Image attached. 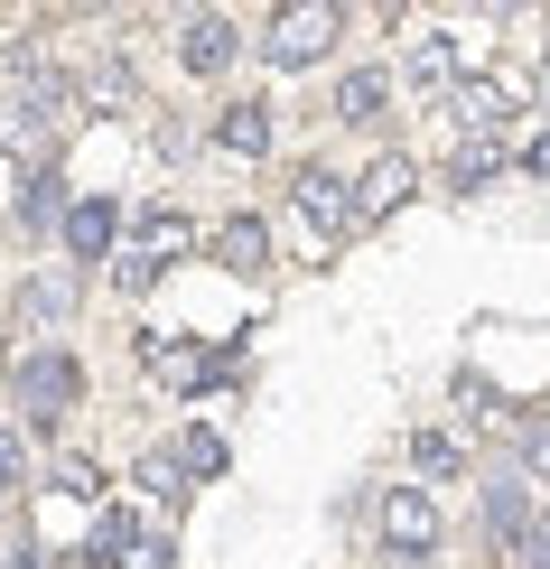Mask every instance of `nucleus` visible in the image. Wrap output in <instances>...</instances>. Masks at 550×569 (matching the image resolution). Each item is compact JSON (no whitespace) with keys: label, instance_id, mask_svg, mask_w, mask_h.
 I'll return each instance as SVG.
<instances>
[{"label":"nucleus","instance_id":"nucleus-4","mask_svg":"<svg viewBox=\"0 0 550 569\" xmlns=\"http://www.w3.org/2000/svg\"><path fill=\"white\" fill-rule=\"evenodd\" d=\"M373 523H382V551H392V560H429V551H439V495H429V486H392Z\"/></svg>","mask_w":550,"mask_h":569},{"label":"nucleus","instance_id":"nucleus-32","mask_svg":"<svg viewBox=\"0 0 550 569\" xmlns=\"http://www.w3.org/2000/svg\"><path fill=\"white\" fill-rule=\"evenodd\" d=\"M532 103H541V112H550V66H541V76H532Z\"/></svg>","mask_w":550,"mask_h":569},{"label":"nucleus","instance_id":"nucleus-7","mask_svg":"<svg viewBox=\"0 0 550 569\" xmlns=\"http://www.w3.org/2000/svg\"><path fill=\"white\" fill-rule=\"evenodd\" d=\"M411 187H420V169H411V159H401V150H382L373 169L354 178V224H382V216H392V206H411Z\"/></svg>","mask_w":550,"mask_h":569},{"label":"nucleus","instance_id":"nucleus-18","mask_svg":"<svg viewBox=\"0 0 550 569\" xmlns=\"http://www.w3.org/2000/svg\"><path fill=\"white\" fill-rule=\"evenodd\" d=\"M504 140H467V150L458 159H448V187H458V197H476V187H494V178H504Z\"/></svg>","mask_w":550,"mask_h":569},{"label":"nucleus","instance_id":"nucleus-29","mask_svg":"<svg viewBox=\"0 0 550 569\" xmlns=\"http://www.w3.org/2000/svg\"><path fill=\"white\" fill-rule=\"evenodd\" d=\"M513 560H522V569H550V513H532V523H522V541H513Z\"/></svg>","mask_w":550,"mask_h":569},{"label":"nucleus","instance_id":"nucleus-16","mask_svg":"<svg viewBox=\"0 0 550 569\" xmlns=\"http://www.w3.org/2000/svg\"><path fill=\"white\" fill-rule=\"evenodd\" d=\"M411 467H420L429 486L467 477V439H458V430H411Z\"/></svg>","mask_w":550,"mask_h":569},{"label":"nucleus","instance_id":"nucleus-31","mask_svg":"<svg viewBox=\"0 0 550 569\" xmlns=\"http://www.w3.org/2000/svg\"><path fill=\"white\" fill-rule=\"evenodd\" d=\"M522 169H532V178H550V131L532 140V150H522Z\"/></svg>","mask_w":550,"mask_h":569},{"label":"nucleus","instance_id":"nucleus-2","mask_svg":"<svg viewBox=\"0 0 550 569\" xmlns=\"http://www.w3.org/2000/svg\"><path fill=\"white\" fill-rule=\"evenodd\" d=\"M337 38H346L337 0H290V10H271V29H261V57H271L280 76H299V66H318Z\"/></svg>","mask_w":550,"mask_h":569},{"label":"nucleus","instance_id":"nucleus-23","mask_svg":"<svg viewBox=\"0 0 550 569\" xmlns=\"http://www.w3.org/2000/svg\"><path fill=\"white\" fill-rule=\"evenodd\" d=\"M513 477H522V486L550 477V420H522V439H513Z\"/></svg>","mask_w":550,"mask_h":569},{"label":"nucleus","instance_id":"nucleus-1","mask_svg":"<svg viewBox=\"0 0 550 569\" xmlns=\"http://www.w3.org/2000/svg\"><path fill=\"white\" fill-rule=\"evenodd\" d=\"M10 392H19V420H29V430H57V420L84 401V365L66 346H29L10 365Z\"/></svg>","mask_w":550,"mask_h":569},{"label":"nucleus","instance_id":"nucleus-25","mask_svg":"<svg viewBox=\"0 0 550 569\" xmlns=\"http://www.w3.org/2000/svg\"><path fill=\"white\" fill-rule=\"evenodd\" d=\"M178 467H187V477H224V439H214V430H187V439H178Z\"/></svg>","mask_w":550,"mask_h":569},{"label":"nucleus","instance_id":"nucleus-8","mask_svg":"<svg viewBox=\"0 0 550 569\" xmlns=\"http://www.w3.org/2000/svg\"><path fill=\"white\" fill-rule=\"evenodd\" d=\"M57 233H66V262H103L112 233H122V216H112V197H76Z\"/></svg>","mask_w":550,"mask_h":569},{"label":"nucleus","instance_id":"nucleus-24","mask_svg":"<svg viewBox=\"0 0 550 569\" xmlns=\"http://www.w3.org/2000/svg\"><path fill=\"white\" fill-rule=\"evenodd\" d=\"M112 569H178V541H169V532H131Z\"/></svg>","mask_w":550,"mask_h":569},{"label":"nucleus","instance_id":"nucleus-27","mask_svg":"<svg viewBox=\"0 0 550 569\" xmlns=\"http://www.w3.org/2000/svg\"><path fill=\"white\" fill-rule=\"evenodd\" d=\"M47 486H57V495H84V505H93V495H103V467H93V458H57V477H47Z\"/></svg>","mask_w":550,"mask_h":569},{"label":"nucleus","instance_id":"nucleus-10","mask_svg":"<svg viewBox=\"0 0 550 569\" xmlns=\"http://www.w3.org/2000/svg\"><path fill=\"white\" fill-rule=\"evenodd\" d=\"M214 252H224V271H271V224L261 216H224L214 224Z\"/></svg>","mask_w":550,"mask_h":569},{"label":"nucleus","instance_id":"nucleus-9","mask_svg":"<svg viewBox=\"0 0 550 569\" xmlns=\"http://www.w3.org/2000/svg\"><path fill=\"white\" fill-rule=\"evenodd\" d=\"M150 373H159L169 392H197V383H214V355L187 346V337H150Z\"/></svg>","mask_w":550,"mask_h":569},{"label":"nucleus","instance_id":"nucleus-19","mask_svg":"<svg viewBox=\"0 0 550 569\" xmlns=\"http://www.w3.org/2000/svg\"><path fill=\"white\" fill-rule=\"evenodd\" d=\"M140 486H150L159 513H178L187 495H197V486H187V467H178V448H150V458H140Z\"/></svg>","mask_w":550,"mask_h":569},{"label":"nucleus","instance_id":"nucleus-30","mask_svg":"<svg viewBox=\"0 0 550 569\" xmlns=\"http://www.w3.org/2000/svg\"><path fill=\"white\" fill-rule=\"evenodd\" d=\"M10 569H57V551H38V541H19V551H10Z\"/></svg>","mask_w":550,"mask_h":569},{"label":"nucleus","instance_id":"nucleus-26","mask_svg":"<svg viewBox=\"0 0 550 569\" xmlns=\"http://www.w3.org/2000/svg\"><path fill=\"white\" fill-rule=\"evenodd\" d=\"M131 532H140L131 513H103V523H93V541H84V560H103V569H112V560H122V541H131Z\"/></svg>","mask_w":550,"mask_h":569},{"label":"nucleus","instance_id":"nucleus-15","mask_svg":"<svg viewBox=\"0 0 550 569\" xmlns=\"http://www.w3.org/2000/svg\"><path fill=\"white\" fill-rule=\"evenodd\" d=\"M401 76H411L420 93H458V47H448V38H411Z\"/></svg>","mask_w":550,"mask_h":569},{"label":"nucleus","instance_id":"nucleus-21","mask_svg":"<svg viewBox=\"0 0 550 569\" xmlns=\"http://www.w3.org/2000/svg\"><path fill=\"white\" fill-rule=\"evenodd\" d=\"M66 308H76V271H47V280H29V299H19V318H29V327H57Z\"/></svg>","mask_w":550,"mask_h":569},{"label":"nucleus","instance_id":"nucleus-12","mask_svg":"<svg viewBox=\"0 0 550 569\" xmlns=\"http://www.w3.org/2000/svg\"><path fill=\"white\" fill-rule=\"evenodd\" d=\"M522 523H532V486L504 467V477H486V532L494 541H522Z\"/></svg>","mask_w":550,"mask_h":569},{"label":"nucleus","instance_id":"nucleus-14","mask_svg":"<svg viewBox=\"0 0 550 569\" xmlns=\"http://www.w3.org/2000/svg\"><path fill=\"white\" fill-rule=\"evenodd\" d=\"M214 140H224L233 159H261L271 150V103H224L214 112Z\"/></svg>","mask_w":550,"mask_h":569},{"label":"nucleus","instance_id":"nucleus-28","mask_svg":"<svg viewBox=\"0 0 550 569\" xmlns=\"http://www.w3.org/2000/svg\"><path fill=\"white\" fill-rule=\"evenodd\" d=\"M19 486H29V439H19V430H0V505H10Z\"/></svg>","mask_w":550,"mask_h":569},{"label":"nucleus","instance_id":"nucleus-11","mask_svg":"<svg viewBox=\"0 0 550 569\" xmlns=\"http://www.w3.org/2000/svg\"><path fill=\"white\" fill-rule=\"evenodd\" d=\"M382 103H392V76H382V66H354V76L337 84V122H346V131L382 122Z\"/></svg>","mask_w":550,"mask_h":569},{"label":"nucleus","instance_id":"nucleus-5","mask_svg":"<svg viewBox=\"0 0 550 569\" xmlns=\"http://www.w3.org/2000/svg\"><path fill=\"white\" fill-rule=\"evenodd\" d=\"M290 197H299V216L318 224L327 243H346V233H354V178H337V169H299Z\"/></svg>","mask_w":550,"mask_h":569},{"label":"nucleus","instance_id":"nucleus-17","mask_svg":"<svg viewBox=\"0 0 550 569\" xmlns=\"http://www.w3.org/2000/svg\"><path fill=\"white\" fill-rule=\"evenodd\" d=\"M66 206H76V197H66V169H47V159H38V169H29V197H19V224H66Z\"/></svg>","mask_w":550,"mask_h":569},{"label":"nucleus","instance_id":"nucleus-3","mask_svg":"<svg viewBox=\"0 0 550 569\" xmlns=\"http://www.w3.org/2000/svg\"><path fill=\"white\" fill-rule=\"evenodd\" d=\"M522 103H532V76H467L439 112H448L467 140H494V131H504V112H522Z\"/></svg>","mask_w":550,"mask_h":569},{"label":"nucleus","instance_id":"nucleus-22","mask_svg":"<svg viewBox=\"0 0 550 569\" xmlns=\"http://www.w3.org/2000/svg\"><path fill=\"white\" fill-rule=\"evenodd\" d=\"M76 103H93V112H122V103H131V66H122V57H103V66H93V76L76 84Z\"/></svg>","mask_w":550,"mask_h":569},{"label":"nucleus","instance_id":"nucleus-6","mask_svg":"<svg viewBox=\"0 0 550 569\" xmlns=\"http://www.w3.org/2000/svg\"><path fill=\"white\" fill-rule=\"evenodd\" d=\"M233 57H243V29H233L224 10H197V19L178 29V66H187V76H224Z\"/></svg>","mask_w":550,"mask_h":569},{"label":"nucleus","instance_id":"nucleus-20","mask_svg":"<svg viewBox=\"0 0 550 569\" xmlns=\"http://www.w3.org/2000/svg\"><path fill=\"white\" fill-rule=\"evenodd\" d=\"M458 420H476V430H513V411H504V392H494L486 373H458Z\"/></svg>","mask_w":550,"mask_h":569},{"label":"nucleus","instance_id":"nucleus-13","mask_svg":"<svg viewBox=\"0 0 550 569\" xmlns=\"http://www.w3.org/2000/svg\"><path fill=\"white\" fill-rule=\"evenodd\" d=\"M187 243H197V224H187V216H169V206H159V216H140V233H131V252H140L150 271H169Z\"/></svg>","mask_w":550,"mask_h":569}]
</instances>
